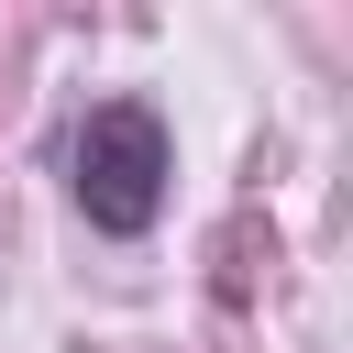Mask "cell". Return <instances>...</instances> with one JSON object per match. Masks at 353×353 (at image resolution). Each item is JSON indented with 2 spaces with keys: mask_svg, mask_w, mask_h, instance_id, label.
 Listing matches in <instances>:
<instances>
[{
  "mask_svg": "<svg viewBox=\"0 0 353 353\" xmlns=\"http://www.w3.org/2000/svg\"><path fill=\"white\" fill-rule=\"evenodd\" d=\"M165 176H176V143H165V121H154L143 99H99V110L77 121V143H66V188H77L88 232H121V243L154 232Z\"/></svg>",
  "mask_w": 353,
  "mask_h": 353,
  "instance_id": "1",
  "label": "cell"
}]
</instances>
